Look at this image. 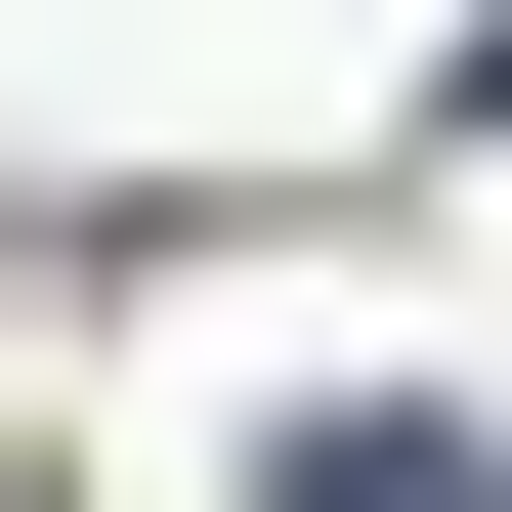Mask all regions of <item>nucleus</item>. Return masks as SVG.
<instances>
[{
    "label": "nucleus",
    "mask_w": 512,
    "mask_h": 512,
    "mask_svg": "<svg viewBox=\"0 0 512 512\" xmlns=\"http://www.w3.org/2000/svg\"><path fill=\"white\" fill-rule=\"evenodd\" d=\"M256 512H512V470H470V427H299Z\"/></svg>",
    "instance_id": "1"
}]
</instances>
